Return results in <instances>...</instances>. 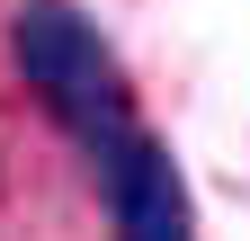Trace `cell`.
I'll use <instances>...</instances> for the list:
<instances>
[{
  "label": "cell",
  "mask_w": 250,
  "mask_h": 241,
  "mask_svg": "<svg viewBox=\"0 0 250 241\" xmlns=\"http://www.w3.org/2000/svg\"><path fill=\"white\" fill-rule=\"evenodd\" d=\"M9 72L54 116V134L72 152H99V143L143 125L134 116V80H125L116 45L99 36V18L81 0H9Z\"/></svg>",
  "instance_id": "cell-1"
},
{
  "label": "cell",
  "mask_w": 250,
  "mask_h": 241,
  "mask_svg": "<svg viewBox=\"0 0 250 241\" xmlns=\"http://www.w3.org/2000/svg\"><path fill=\"white\" fill-rule=\"evenodd\" d=\"M89 188H99V215L116 241H197V205H188V179L170 161L161 134H116L99 152H81Z\"/></svg>",
  "instance_id": "cell-2"
}]
</instances>
